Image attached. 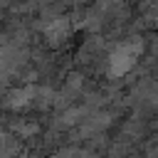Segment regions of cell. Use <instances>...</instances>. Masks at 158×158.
I'll use <instances>...</instances> for the list:
<instances>
[{
	"label": "cell",
	"mask_w": 158,
	"mask_h": 158,
	"mask_svg": "<svg viewBox=\"0 0 158 158\" xmlns=\"http://www.w3.org/2000/svg\"><path fill=\"white\" fill-rule=\"evenodd\" d=\"M136 47H121L116 54H114V72H126L131 64H133V57H136Z\"/></svg>",
	"instance_id": "obj_1"
}]
</instances>
